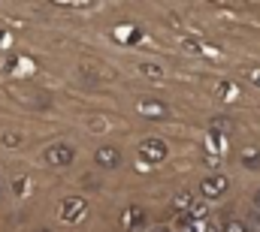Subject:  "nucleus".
<instances>
[{
  "instance_id": "nucleus-1",
  "label": "nucleus",
  "mask_w": 260,
  "mask_h": 232,
  "mask_svg": "<svg viewBox=\"0 0 260 232\" xmlns=\"http://www.w3.org/2000/svg\"><path fill=\"white\" fill-rule=\"evenodd\" d=\"M46 163L49 166H70L73 163V148L58 142V145H49L46 148Z\"/></svg>"
},
{
  "instance_id": "nucleus-2",
  "label": "nucleus",
  "mask_w": 260,
  "mask_h": 232,
  "mask_svg": "<svg viewBox=\"0 0 260 232\" xmlns=\"http://www.w3.org/2000/svg\"><path fill=\"white\" fill-rule=\"evenodd\" d=\"M139 157L148 160V163H160V160L167 157V145H164L160 139H145V142L139 145Z\"/></svg>"
},
{
  "instance_id": "nucleus-3",
  "label": "nucleus",
  "mask_w": 260,
  "mask_h": 232,
  "mask_svg": "<svg viewBox=\"0 0 260 232\" xmlns=\"http://www.w3.org/2000/svg\"><path fill=\"white\" fill-rule=\"evenodd\" d=\"M227 187H230L227 175H209V178L203 181V187H200V190H203V196H206V199H218Z\"/></svg>"
},
{
  "instance_id": "nucleus-4",
  "label": "nucleus",
  "mask_w": 260,
  "mask_h": 232,
  "mask_svg": "<svg viewBox=\"0 0 260 232\" xmlns=\"http://www.w3.org/2000/svg\"><path fill=\"white\" fill-rule=\"evenodd\" d=\"M61 208H64V220H70V223H73V220H79V217L88 211V205H85L82 199H76V196H73V199H64V205H61Z\"/></svg>"
},
{
  "instance_id": "nucleus-5",
  "label": "nucleus",
  "mask_w": 260,
  "mask_h": 232,
  "mask_svg": "<svg viewBox=\"0 0 260 232\" xmlns=\"http://www.w3.org/2000/svg\"><path fill=\"white\" fill-rule=\"evenodd\" d=\"M142 220H145V214H142V208H127V211H124V217H121V226L133 232L136 226H142Z\"/></svg>"
},
{
  "instance_id": "nucleus-6",
  "label": "nucleus",
  "mask_w": 260,
  "mask_h": 232,
  "mask_svg": "<svg viewBox=\"0 0 260 232\" xmlns=\"http://www.w3.org/2000/svg\"><path fill=\"white\" fill-rule=\"evenodd\" d=\"M118 160H121V157H118V151H115V148H100V151H97V163H100V166H106V169L118 166Z\"/></svg>"
},
{
  "instance_id": "nucleus-7",
  "label": "nucleus",
  "mask_w": 260,
  "mask_h": 232,
  "mask_svg": "<svg viewBox=\"0 0 260 232\" xmlns=\"http://www.w3.org/2000/svg\"><path fill=\"white\" fill-rule=\"evenodd\" d=\"M242 163H245L248 169H254V166L260 163V154L257 151H242Z\"/></svg>"
},
{
  "instance_id": "nucleus-8",
  "label": "nucleus",
  "mask_w": 260,
  "mask_h": 232,
  "mask_svg": "<svg viewBox=\"0 0 260 232\" xmlns=\"http://www.w3.org/2000/svg\"><path fill=\"white\" fill-rule=\"evenodd\" d=\"M221 232H248V226H245L242 220H227V223H224V229H221Z\"/></svg>"
},
{
  "instance_id": "nucleus-9",
  "label": "nucleus",
  "mask_w": 260,
  "mask_h": 232,
  "mask_svg": "<svg viewBox=\"0 0 260 232\" xmlns=\"http://www.w3.org/2000/svg\"><path fill=\"white\" fill-rule=\"evenodd\" d=\"M206 214H209V211H206L203 205H197V208H191V220H206Z\"/></svg>"
},
{
  "instance_id": "nucleus-10",
  "label": "nucleus",
  "mask_w": 260,
  "mask_h": 232,
  "mask_svg": "<svg viewBox=\"0 0 260 232\" xmlns=\"http://www.w3.org/2000/svg\"><path fill=\"white\" fill-rule=\"evenodd\" d=\"M154 232H167V229H164V226H160V229H154Z\"/></svg>"
},
{
  "instance_id": "nucleus-11",
  "label": "nucleus",
  "mask_w": 260,
  "mask_h": 232,
  "mask_svg": "<svg viewBox=\"0 0 260 232\" xmlns=\"http://www.w3.org/2000/svg\"><path fill=\"white\" fill-rule=\"evenodd\" d=\"M257 208H260V193H257Z\"/></svg>"
},
{
  "instance_id": "nucleus-12",
  "label": "nucleus",
  "mask_w": 260,
  "mask_h": 232,
  "mask_svg": "<svg viewBox=\"0 0 260 232\" xmlns=\"http://www.w3.org/2000/svg\"><path fill=\"white\" fill-rule=\"evenodd\" d=\"M40 232H49V229H40Z\"/></svg>"
}]
</instances>
